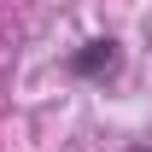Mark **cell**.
<instances>
[{"mask_svg": "<svg viewBox=\"0 0 152 152\" xmlns=\"http://www.w3.org/2000/svg\"><path fill=\"white\" fill-rule=\"evenodd\" d=\"M117 64H123V47H117L111 35H94V41H82L70 53V76L76 82H111Z\"/></svg>", "mask_w": 152, "mask_h": 152, "instance_id": "obj_1", "label": "cell"}, {"mask_svg": "<svg viewBox=\"0 0 152 152\" xmlns=\"http://www.w3.org/2000/svg\"><path fill=\"white\" fill-rule=\"evenodd\" d=\"M129 152H152V146H129Z\"/></svg>", "mask_w": 152, "mask_h": 152, "instance_id": "obj_2", "label": "cell"}]
</instances>
